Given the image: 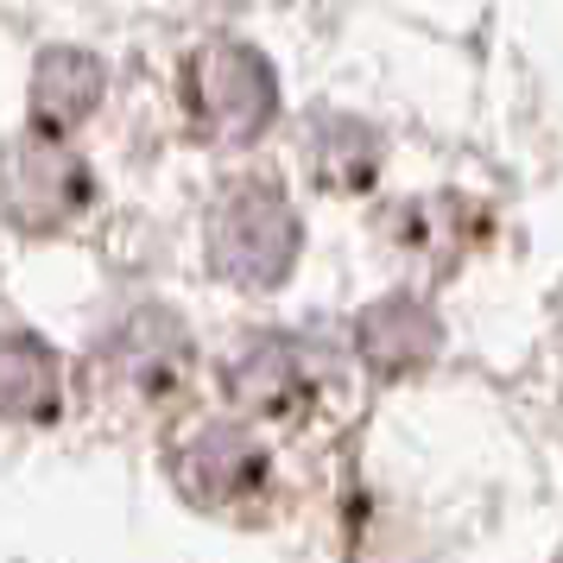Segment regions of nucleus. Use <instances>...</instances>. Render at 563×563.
<instances>
[{"label":"nucleus","instance_id":"f257e3e1","mask_svg":"<svg viewBox=\"0 0 563 563\" xmlns=\"http://www.w3.org/2000/svg\"><path fill=\"white\" fill-rule=\"evenodd\" d=\"M305 247V229H298V209L285 203L273 184H234L216 222H209V260L216 273L234 285H279L291 273V260Z\"/></svg>","mask_w":563,"mask_h":563},{"label":"nucleus","instance_id":"f03ea898","mask_svg":"<svg viewBox=\"0 0 563 563\" xmlns=\"http://www.w3.org/2000/svg\"><path fill=\"white\" fill-rule=\"evenodd\" d=\"M184 102L209 140H260L279 108V77L254 45H203L184 64Z\"/></svg>","mask_w":563,"mask_h":563},{"label":"nucleus","instance_id":"7ed1b4c3","mask_svg":"<svg viewBox=\"0 0 563 563\" xmlns=\"http://www.w3.org/2000/svg\"><path fill=\"white\" fill-rule=\"evenodd\" d=\"M96 197V178L77 153L57 146V133H20L0 146V216L13 229L52 234L64 229L70 216H82Z\"/></svg>","mask_w":563,"mask_h":563},{"label":"nucleus","instance_id":"20e7f679","mask_svg":"<svg viewBox=\"0 0 563 563\" xmlns=\"http://www.w3.org/2000/svg\"><path fill=\"white\" fill-rule=\"evenodd\" d=\"M266 475V456H260L234 424H209V431L190 437V450L178 456V482L197 507H234L247 500Z\"/></svg>","mask_w":563,"mask_h":563},{"label":"nucleus","instance_id":"39448f33","mask_svg":"<svg viewBox=\"0 0 563 563\" xmlns=\"http://www.w3.org/2000/svg\"><path fill=\"white\" fill-rule=\"evenodd\" d=\"M355 349L367 355L374 374H418L424 361H437L443 330H437V317L424 305H411V298H386V305H374L355 323Z\"/></svg>","mask_w":563,"mask_h":563},{"label":"nucleus","instance_id":"423d86ee","mask_svg":"<svg viewBox=\"0 0 563 563\" xmlns=\"http://www.w3.org/2000/svg\"><path fill=\"white\" fill-rule=\"evenodd\" d=\"M102 102V64L89 52H45L32 70V128L38 133H70L89 121V108Z\"/></svg>","mask_w":563,"mask_h":563},{"label":"nucleus","instance_id":"0eeeda50","mask_svg":"<svg viewBox=\"0 0 563 563\" xmlns=\"http://www.w3.org/2000/svg\"><path fill=\"white\" fill-rule=\"evenodd\" d=\"M229 393L241 399L247 411H266V418H291V411L310 399V374H305V355L291 342H254L241 349L229 367Z\"/></svg>","mask_w":563,"mask_h":563},{"label":"nucleus","instance_id":"6e6552de","mask_svg":"<svg viewBox=\"0 0 563 563\" xmlns=\"http://www.w3.org/2000/svg\"><path fill=\"white\" fill-rule=\"evenodd\" d=\"M57 355L38 335H0V418H57Z\"/></svg>","mask_w":563,"mask_h":563},{"label":"nucleus","instance_id":"1a4fd4ad","mask_svg":"<svg viewBox=\"0 0 563 563\" xmlns=\"http://www.w3.org/2000/svg\"><path fill=\"white\" fill-rule=\"evenodd\" d=\"M310 158H317V178L330 184V190H361V184H374L380 172V140L361 128V121H317L310 133Z\"/></svg>","mask_w":563,"mask_h":563}]
</instances>
